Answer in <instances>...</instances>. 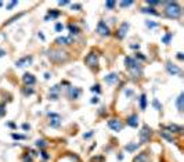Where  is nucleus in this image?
I'll return each instance as SVG.
<instances>
[{
	"instance_id": "nucleus-1",
	"label": "nucleus",
	"mask_w": 184,
	"mask_h": 162,
	"mask_svg": "<svg viewBox=\"0 0 184 162\" xmlns=\"http://www.w3.org/2000/svg\"><path fill=\"white\" fill-rule=\"evenodd\" d=\"M165 13L169 18H179L181 15V7L177 4L176 1H168L166 3V8H165Z\"/></svg>"
},
{
	"instance_id": "nucleus-2",
	"label": "nucleus",
	"mask_w": 184,
	"mask_h": 162,
	"mask_svg": "<svg viewBox=\"0 0 184 162\" xmlns=\"http://www.w3.org/2000/svg\"><path fill=\"white\" fill-rule=\"evenodd\" d=\"M125 65H126V68L132 72V75L134 78H137L141 74V67H140V64L137 63L133 57H126V58H125Z\"/></svg>"
},
{
	"instance_id": "nucleus-3",
	"label": "nucleus",
	"mask_w": 184,
	"mask_h": 162,
	"mask_svg": "<svg viewBox=\"0 0 184 162\" xmlns=\"http://www.w3.org/2000/svg\"><path fill=\"white\" fill-rule=\"evenodd\" d=\"M49 57L51 61L54 63H62L68 58V53H65L62 50H50L49 51Z\"/></svg>"
},
{
	"instance_id": "nucleus-4",
	"label": "nucleus",
	"mask_w": 184,
	"mask_h": 162,
	"mask_svg": "<svg viewBox=\"0 0 184 162\" xmlns=\"http://www.w3.org/2000/svg\"><path fill=\"white\" fill-rule=\"evenodd\" d=\"M151 134H152V130L148 125H143L141 130L139 132V137H140V144H145L148 143L149 139H151Z\"/></svg>"
},
{
	"instance_id": "nucleus-5",
	"label": "nucleus",
	"mask_w": 184,
	"mask_h": 162,
	"mask_svg": "<svg viewBox=\"0 0 184 162\" xmlns=\"http://www.w3.org/2000/svg\"><path fill=\"white\" fill-rule=\"evenodd\" d=\"M85 63L90 67V68H94L97 64H98V57L96 53H90V54H87L85 58Z\"/></svg>"
},
{
	"instance_id": "nucleus-6",
	"label": "nucleus",
	"mask_w": 184,
	"mask_h": 162,
	"mask_svg": "<svg viewBox=\"0 0 184 162\" xmlns=\"http://www.w3.org/2000/svg\"><path fill=\"white\" fill-rule=\"evenodd\" d=\"M108 127L112 129L113 132H120L123 129V125L119 119H109L108 120Z\"/></svg>"
},
{
	"instance_id": "nucleus-7",
	"label": "nucleus",
	"mask_w": 184,
	"mask_h": 162,
	"mask_svg": "<svg viewBox=\"0 0 184 162\" xmlns=\"http://www.w3.org/2000/svg\"><path fill=\"white\" fill-rule=\"evenodd\" d=\"M49 116H50V126L51 127H58L61 125V116L58 114L49 112Z\"/></svg>"
},
{
	"instance_id": "nucleus-8",
	"label": "nucleus",
	"mask_w": 184,
	"mask_h": 162,
	"mask_svg": "<svg viewBox=\"0 0 184 162\" xmlns=\"http://www.w3.org/2000/svg\"><path fill=\"white\" fill-rule=\"evenodd\" d=\"M97 32H98V35L101 36H108L109 35V28L107 27V24L104 21H100L97 24Z\"/></svg>"
},
{
	"instance_id": "nucleus-9",
	"label": "nucleus",
	"mask_w": 184,
	"mask_h": 162,
	"mask_svg": "<svg viewBox=\"0 0 184 162\" xmlns=\"http://www.w3.org/2000/svg\"><path fill=\"white\" fill-rule=\"evenodd\" d=\"M128 32H129V24L128 22H123V24L119 27L118 32H116V37H118V39H123Z\"/></svg>"
},
{
	"instance_id": "nucleus-10",
	"label": "nucleus",
	"mask_w": 184,
	"mask_h": 162,
	"mask_svg": "<svg viewBox=\"0 0 184 162\" xmlns=\"http://www.w3.org/2000/svg\"><path fill=\"white\" fill-rule=\"evenodd\" d=\"M22 80H24V83L26 86H32L36 83V78L32 75V74H24V76H22Z\"/></svg>"
},
{
	"instance_id": "nucleus-11",
	"label": "nucleus",
	"mask_w": 184,
	"mask_h": 162,
	"mask_svg": "<svg viewBox=\"0 0 184 162\" xmlns=\"http://www.w3.org/2000/svg\"><path fill=\"white\" fill-rule=\"evenodd\" d=\"M166 69H168V72H169L170 75H179V74H181V69L177 65H174V64H172V63H166Z\"/></svg>"
},
{
	"instance_id": "nucleus-12",
	"label": "nucleus",
	"mask_w": 184,
	"mask_h": 162,
	"mask_svg": "<svg viewBox=\"0 0 184 162\" xmlns=\"http://www.w3.org/2000/svg\"><path fill=\"white\" fill-rule=\"evenodd\" d=\"M56 43L57 44H71V43H73V39H72V36H60L56 39Z\"/></svg>"
},
{
	"instance_id": "nucleus-13",
	"label": "nucleus",
	"mask_w": 184,
	"mask_h": 162,
	"mask_svg": "<svg viewBox=\"0 0 184 162\" xmlns=\"http://www.w3.org/2000/svg\"><path fill=\"white\" fill-rule=\"evenodd\" d=\"M31 63H32V57L26 56V57H22V58H20V60L15 63V65H17V67H26V65H29Z\"/></svg>"
},
{
	"instance_id": "nucleus-14",
	"label": "nucleus",
	"mask_w": 184,
	"mask_h": 162,
	"mask_svg": "<svg viewBox=\"0 0 184 162\" xmlns=\"http://www.w3.org/2000/svg\"><path fill=\"white\" fill-rule=\"evenodd\" d=\"M128 125L130 127H137L139 126V116H137L136 114L130 115V116L128 118Z\"/></svg>"
},
{
	"instance_id": "nucleus-15",
	"label": "nucleus",
	"mask_w": 184,
	"mask_h": 162,
	"mask_svg": "<svg viewBox=\"0 0 184 162\" xmlns=\"http://www.w3.org/2000/svg\"><path fill=\"white\" fill-rule=\"evenodd\" d=\"M104 80H105L108 85H112V83H115V82L118 80V75H116L115 72H111V74H108V75L104 78Z\"/></svg>"
},
{
	"instance_id": "nucleus-16",
	"label": "nucleus",
	"mask_w": 184,
	"mask_h": 162,
	"mask_svg": "<svg viewBox=\"0 0 184 162\" xmlns=\"http://www.w3.org/2000/svg\"><path fill=\"white\" fill-rule=\"evenodd\" d=\"M176 106H177V110H179L180 112H183V110H184V93H180V96L177 97Z\"/></svg>"
},
{
	"instance_id": "nucleus-17",
	"label": "nucleus",
	"mask_w": 184,
	"mask_h": 162,
	"mask_svg": "<svg viewBox=\"0 0 184 162\" xmlns=\"http://www.w3.org/2000/svg\"><path fill=\"white\" fill-rule=\"evenodd\" d=\"M133 162H149V157L147 152H141L133 159Z\"/></svg>"
},
{
	"instance_id": "nucleus-18",
	"label": "nucleus",
	"mask_w": 184,
	"mask_h": 162,
	"mask_svg": "<svg viewBox=\"0 0 184 162\" xmlns=\"http://www.w3.org/2000/svg\"><path fill=\"white\" fill-rule=\"evenodd\" d=\"M159 134H161V137L162 139H165L166 141H169V143H174V139H173V136L168 132V130H161L159 132Z\"/></svg>"
},
{
	"instance_id": "nucleus-19",
	"label": "nucleus",
	"mask_w": 184,
	"mask_h": 162,
	"mask_svg": "<svg viewBox=\"0 0 184 162\" xmlns=\"http://www.w3.org/2000/svg\"><path fill=\"white\" fill-rule=\"evenodd\" d=\"M68 94H69V97L71 99H78L79 97V94H80V90L79 89H76V87H69L68 89Z\"/></svg>"
},
{
	"instance_id": "nucleus-20",
	"label": "nucleus",
	"mask_w": 184,
	"mask_h": 162,
	"mask_svg": "<svg viewBox=\"0 0 184 162\" xmlns=\"http://www.w3.org/2000/svg\"><path fill=\"white\" fill-rule=\"evenodd\" d=\"M140 108H141V111H145V108H147V96L145 94H141V97H140Z\"/></svg>"
},
{
	"instance_id": "nucleus-21",
	"label": "nucleus",
	"mask_w": 184,
	"mask_h": 162,
	"mask_svg": "<svg viewBox=\"0 0 184 162\" xmlns=\"http://www.w3.org/2000/svg\"><path fill=\"white\" fill-rule=\"evenodd\" d=\"M168 130L176 132V133H181V132H183V127L179 126V125H169V126H168Z\"/></svg>"
},
{
	"instance_id": "nucleus-22",
	"label": "nucleus",
	"mask_w": 184,
	"mask_h": 162,
	"mask_svg": "<svg viewBox=\"0 0 184 162\" xmlns=\"http://www.w3.org/2000/svg\"><path fill=\"white\" fill-rule=\"evenodd\" d=\"M68 28H69V31H71L72 35H78L79 32H80V29H79L76 25H73V24H69V25H68Z\"/></svg>"
},
{
	"instance_id": "nucleus-23",
	"label": "nucleus",
	"mask_w": 184,
	"mask_h": 162,
	"mask_svg": "<svg viewBox=\"0 0 184 162\" xmlns=\"http://www.w3.org/2000/svg\"><path fill=\"white\" fill-rule=\"evenodd\" d=\"M58 15H60V13H58V11H51V10H50L49 14L46 15V18H44V20H46V21H49L50 17H51V18H57Z\"/></svg>"
},
{
	"instance_id": "nucleus-24",
	"label": "nucleus",
	"mask_w": 184,
	"mask_h": 162,
	"mask_svg": "<svg viewBox=\"0 0 184 162\" xmlns=\"http://www.w3.org/2000/svg\"><path fill=\"white\" fill-rule=\"evenodd\" d=\"M137 148H139V144H128V146L125 147V150L129 151V152H133V151H136Z\"/></svg>"
},
{
	"instance_id": "nucleus-25",
	"label": "nucleus",
	"mask_w": 184,
	"mask_h": 162,
	"mask_svg": "<svg viewBox=\"0 0 184 162\" xmlns=\"http://www.w3.org/2000/svg\"><path fill=\"white\" fill-rule=\"evenodd\" d=\"M141 13H145V14H152V15H159L154 8H141Z\"/></svg>"
},
{
	"instance_id": "nucleus-26",
	"label": "nucleus",
	"mask_w": 184,
	"mask_h": 162,
	"mask_svg": "<svg viewBox=\"0 0 184 162\" xmlns=\"http://www.w3.org/2000/svg\"><path fill=\"white\" fill-rule=\"evenodd\" d=\"M172 33H166V35L162 37V43H165V44H169V42H170V39H172Z\"/></svg>"
},
{
	"instance_id": "nucleus-27",
	"label": "nucleus",
	"mask_w": 184,
	"mask_h": 162,
	"mask_svg": "<svg viewBox=\"0 0 184 162\" xmlns=\"http://www.w3.org/2000/svg\"><path fill=\"white\" fill-rule=\"evenodd\" d=\"M58 92H60V86L56 85L51 87V90H50V94H54V96H58Z\"/></svg>"
},
{
	"instance_id": "nucleus-28",
	"label": "nucleus",
	"mask_w": 184,
	"mask_h": 162,
	"mask_svg": "<svg viewBox=\"0 0 184 162\" xmlns=\"http://www.w3.org/2000/svg\"><path fill=\"white\" fill-rule=\"evenodd\" d=\"M132 4H133V1H132V0H129V1H120V7H122V8L130 7Z\"/></svg>"
},
{
	"instance_id": "nucleus-29",
	"label": "nucleus",
	"mask_w": 184,
	"mask_h": 162,
	"mask_svg": "<svg viewBox=\"0 0 184 162\" xmlns=\"http://www.w3.org/2000/svg\"><path fill=\"white\" fill-rule=\"evenodd\" d=\"M115 6H116V1H107V3H105V7L108 8V10L115 8Z\"/></svg>"
},
{
	"instance_id": "nucleus-30",
	"label": "nucleus",
	"mask_w": 184,
	"mask_h": 162,
	"mask_svg": "<svg viewBox=\"0 0 184 162\" xmlns=\"http://www.w3.org/2000/svg\"><path fill=\"white\" fill-rule=\"evenodd\" d=\"M22 15H24V14H18V15H14V17H13V18H10V20H8V21L6 22V24H4V25H7V24H11V22H14L15 20H18V18H21Z\"/></svg>"
},
{
	"instance_id": "nucleus-31",
	"label": "nucleus",
	"mask_w": 184,
	"mask_h": 162,
	"mask_svg": "<svg viewBox=\"0 0 184 162\" xmlns=\"http://www.w3.org/2000/svg\"><path fill=\"white\" fill-rule=\"evenodd\" d=\"M36 146H37L39 148H44L46 147V141L44 140H37L36 141Z\"/></svg>"
},
{
	"instance_id": "nucleus-32",
	"label": "nucleus",
	"mask_w": 184,
	"mask_h": 162,
	"mask_svg": "<svg viewBox=\"0 0 184 162\" xmlns=\"http://www.w3.org/2000/svg\"><path fill=\"white\" fill-rule=\"evenodd\" d=\"M22 162H33V158L29 157L28 154H25L24 155V158H22Z\"/></svg>"
},
{
	"instance_id": "nucleus-33",
	"label": "nucleus",
	"mask_w": 184,
	"mask_h": 162,
	"mask_svg": "<svg viewBox=\"0 0 184 162\" xmlns=\"http://www.w3.org/2000/svg\"><path fill=\"white\" fill-rule=\"evenodd\" d=\"M145 25H147L148 28H156V27H158L156 22H151V21H145Z\"/></svg>"
},
{
	"instance_id": "nucleus-34",
	"label": "nucleus",
	"mask_w": 184,
	"mask_h": 162,
	"mask_svg": "<svg viewBox=\"0 0 184 162\" xmlns=\"http://www.w3.org/2000/svg\"><path fill=\"white\" fill-rule=\"evenodd\" d=\"M13 139H15V140H24V139H25V136H22V134H17V133H13Z\"/></svg>"
},
{
	"instance_id": "nucleus-35",
	"label": "nucleus",
	"mask_w": 184,
	"mask_h": 162,
	"mask_svg": "<svg viewBox=\"0 0 184 162\" xmlns=\"http://www.w3.org/2000/svg\"><path fill=\"white\" fill-rule=\"evenodd\" d=\"M152 104H154V107H155L158 111H161V108H162V107H161V104H159V101H158V100L155 99L154 101H152Z\"/></svg>"
},
{
	"instance_id": "nucleus-36",
	"label": "nucleus",
	"mask_w": 184,
	"mask_h": 162,
	"mask_svg": "<svg viewBox=\"0 0 184 162\" xmlns=\"http://www.w3.org/2000/svg\"><path fill=\"white\" fill-rule=\"evenodd\" d=\"M147 4H149V6H158V4H161V1H155V0H147Z\"/></svg>"
},
{
	"instance_id": "nucleus-37",
	"label": "nucleus",
	"mask_w": 184,
	"mask_h": 162,
	"mask_svg": "<svg viewBox=\"0 0 184 162\" xmlns=\"http://www.w3.org/2000/svg\"><path fill=\"white\" fill-rule=\"evenodd\" d=\"M17 4H18V1H17V0H14V1H11V3H10V4L7 6V10H11V8H14L15 6H17Z\"/></svg>"
},
{
	"instance_id": "nucleus-38",
	"label": "nucleus",
	"mask_w": 184,
	"mask_h": 162,
	"mask_svg": "<svg viewBox=\"0 0 184 162\" xmlns=\"http://www.w3.org/2000/svg\"><path fill=\"white\" fill-rule=\"evenodd\" d=\"M92 92H97V93H100L101 92V89H100V85H94L92 87Z\"/></svg>"
},
{
	"instance_id": "nucleus-39",
	"label": "nucleus",
	"mask_w": 184,
	"mask_h": 162,
	"mask_svg": "<svg viewBox=\"0 0 184 162\" xmlns=\"http://www.w3.org/2000/svg\"><path fill=\"white\" fill-rule=\"evenodd\" d=\"M62 28H64V27H62V24H60V22H58V24H56V31H57V32H61V31H62Z\"/></svg>"
},
{
	"instance_id": "nucleus-40",
	"label": "nucleus",
	"mask_w": 184,
	"mask_h": 162,
	"mask_svg": "<svg viewBox=\"0 0 184 162\" xmlns=\"http://www.w3.org/2000/svg\"><path fill=\"white\" fill-rule=\"evenodd\" d=\"M40 154H42V158H43V159H49V158H50V155L47 154V152H46L44 150H43V151L40 152Z\"/></svg>"
},
{
	"instance_id": "nucleus-41",
	"label": "nucleus",
	"mask_w": 184,
	"mask_h": 162,
	"mask_svg": "<svg viewBox=\"0 0 184 162\" xmlns=\"http://www.w3.org/2000/svg\"><path fill=\"white\" fill-rule=\"evenodd\" d=\"M104 158L103 157H97V158H92V162H103Z\"/></svg>"
},
{
	"instance_id": "nucleus-42",
	"label": "nucleus",
	"mask_w": 184,
	"mask_h": 162,
	"mask_svg": "<svg viewBox=\"0 0 184 162\" xmlns=\"http://www.w3.org/2000/svg\"><path fill=\"white\" fill-rule=\"evenodd\" d=\"M98 101H100V100H98V97H93V99L90 100V103H92V104H97Z\"/></svg>"
},
{
	"instance_id": "nucleus-43",
	"label": "nucleus",
	"mask_w": 184,
	"mask_h": 162,
	"mask_svg": "<svg viewBox=\"0 0 184 162\" xmlns=\"http://www.w3.org/2000/svg\"><path fill=\"white\" fill-rule=\"evenodd\" d=\"M72 8H75V10H80L82 6H80V4H72Z\"/></svg>"
},
{
	"instance_id": "nucleus-44",
	"label": "nucleus",
	"mask_w": 184,
	"mask_h": 162,
	"mask_svg": "<svg viewBox=\"0 0 184 162\" xmlns=\"http://www.w3.org/2000/svg\"><path fill=\"white\" fill-rule=\"evenodd\" d=\"M24 93L25 94H33V90L32 89H26V90H24Z\"/></svg>"
},
{
	"instance_id": "nucleus-45",
	"label": "nucleus",
	"mask_w": 184,
	"mask_h": 162,
	"mask_svg": "<svg viewBox=\"0 0 184 162\" xmlns=\"http://www.w3.org/2000/svg\"><path fill=\"white\" fill-rule=\"evenodd\" d=\"M137 58H140V60H143V61H144V60H145V57L143 56L141 53H137Z\"/></svg>"
},
{
	"instance_id": "nucleus-46",
	"label": "nucleus",
	"mask_w": 184,
	"mask_h": 162,
	"mask_svg": "<svg viewBox=\"0 0 184 162\" xmlns=\"http://www.w3.org/2000/svg\"><path fill=\"white\" fill-rule=\"evenodd\" d=\"M177 58H179V60H184L183 53H177Z\"/></svg>"
},
{
	"instance_id": "nucleus-47",
	"label": "nucleus",
	"mask_w": 184,
	"mask_h": 162,
	"mask_svg": "<svg viewBox=\"0 0 184 162\" xmlns=\"http://www.w3.org/2000/svg\"><path fill=\"white\" fill-rule=\"evenodd\" d=\"M58 4L60 6H67V4H69V1H58Z\"/></svg>"
},
{
	"instance_id": "nucleus-48",
	"label": "nucleus",
	"mask_w": 184,
	"mask_h": 162,
	"mask_svg": "<svg viewBox=\"0 0 184 162\" xmlns=\"http://www.w3.org/2000/svg\"><path fill=\"white\" fill-rule=\"evenodd\" d=\"M3 114H4V107H3L1 104H0V116H1Z\"/></svg>"
},
{
	"instance_id": "nucleus-49",
	"label": "nucleus",
	"mask_w": 184,
	"mask_h": 162,
	"mask_svg": "<svg viewBox=\"0 0 184 162\" xmlns=\"http://www.w3.org/2000/svg\"><path fill=\"white\" fill-rule=\"evenodd\" d=\"M22 129H24V130H28L29 125H28V123H24V125H22Z\"/></svg>"
},
{
	"instance_id": "nucleus-50",
	"label": "nucleus",
	"mask_w": 184,
	"mask_h": 162,
	"mask_svg": "<svg viewBox=\"0 0 184 162\" xmlns=\"http://www.w3.org/2000/svg\"><path fill=\"white\" fill-rule=\"evenodd\" d=\"M93 136V132H89L87 134H85V139H89V137H92Z\"/></svg>"
},
{
	"instance_id": "nucleus-51",
	"label": "nucleus",
	"mask_w": 184,
	"mask_h": 162,
	"mask_svg": "<svg viewBox=\"0 0 184 162\" xmlns=\"http://www.w3.org/2000/svg\"><path fill=\"white\" fill-rule=\"evenodd\" d=\"M126 96H133V90H126Z\"/></svg>"
},
{
	"instance_id": "nucleus-52",
	"label": "nucleus",
	"mask_w": 184,
	"mask_h": 162,
	"mask_svg": "<svg viewBox=\"0 0 184 162\" xmlns=\"http://www.w3.org/2000/svg\"><path fill=\"white\" fill-rule=\"evenodd\" d=\"M4 54H6V51H4V50H3L1 47H0V57H3Z\"/></svg>"
},
{
	"instance_id": "nucleus-53",
	"label": "nucleus",
	"mask_w": 184,
	"mask_h": 162,
	"mask_svg": "<svg viewBox=\"0 0 184 162\" xmlns=\"http://www.w3.org/2000/svg\"><path fill=\"white\" fill-rule=\"evenodd\" d=\"M130 47H132V49H139V44H132Z\"/></svg>"
},
{
	"instance_id": "nucleus-54",
	"label": "nucleus",
	"mask_w": 184,
	"mask_h": 162,
	"mask_svg": "<svg viewBox=\"0 0 184 162\" xmlns=\"http://www.w3.org/2000/svg\"><path fill=\"white\" fill-rule=\"evenodd\" d=\"M44 78H46V79H49V78H50V74H49V72H46V74H44Z\"/></svg>"
},
{
	"instance_id": "nucleus-55",
	"label": "nucleus",
	"mask_w": 184,
	"mask_h": 162,
	"mask_svg": "<svg viewBox=\"0 0 184 162\" xmlns=\"http://www.w3.org/2000/svg\"><path fill=\"white\" fill-rule=\"evenodd\" d=\"M1 6H3V1H0V7H1Z\"/></svg>"
}]
</instances>
